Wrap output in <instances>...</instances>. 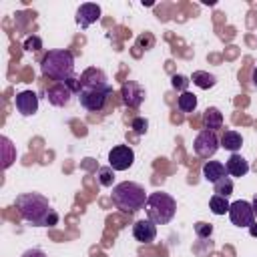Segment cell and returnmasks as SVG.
<instances>
[{
  "mask_svg": "<svg viewBox=\"0 0 257 257\" xmlns=\"http://www.w3.org/2000/svg\"><path fill=\"white\" fill-rule=\"evenodd\" d=\"M133 237L139 241V243H151L155 241L157 237V227L153 221L149 219H139L135 225H133Z\"/></svg>",
  "mask_w": 257,
  "mask_h": 257,
  "instance_id": "13",
  "label": "cell"
},
{
  "mask_svg": "<svg viewBox=\"0 0 257 257\" xmlns=\"http://www.w3.org/2000/svg\"><path fill=\"white\" fill-rule=\"evenodd\" d=\"M14 104L22 116H32L38 110V94L34 90H22L16 94Z\"/></svg>",
  "mask_w": 257,
  "mask_h": 257,
  "instance_id": "10",
  "label": "cell"
},
{
  "mask_svg": "<svg viewBox=\"0 0 257 257\" xmlns=\"http://www.w3.org/2000/svg\"><path fill=\"white\" fill-rule=\"evenodd\" d=\"M251 80H253V84L257 86V66L253 68V76H251Z\"/></svg>",
  "mask_w": 257,
  "mask_h": 257,
  "instance_id": "31",
  "label": "cell"
},
{
  "mask_svg": "<svg viewBox=\"0 0 257 257\" xmlns=\"http://www.w3.org/2000/svg\"><path fill=\"white\" fill-rule=\"evenodd\" d=\"M131 128H133L137 135H145V133H147V128H149V120H147V118H143V116H137V118H133Z\"/></svg>",
  "mask_w": 257,
  "mask_h": 257,
  "instance_id": "27",
  "label": "cell"
},
{
  "mask_svg": "<svg viewBox=\"0 0 257 257\" xmlns=\"http://www.w3.org/2000/svg\"><path fill=\"white\" fill-rule=\"evenodd\" d=\"M225 169H227V175H231V177H245L249 171V163L241 155L231 153V157L225 163Z\"/></svg>",
  "mask_w": 257,
  "mask_h": 257,
  "instance_id": "14",
  "label": "cell"
},
{
  "mask_svg": "<svg viewBox=\"0 0 257 257\" xmlns=\"http://www.w3.org/2000/svg\"><path fill=\"white\" fill-rule=\"evenodd\" d=\"M40 70L44 76L56 82H66L74 76V56L70 50H64V48L48 50L40 60Z\"/></svg>",
  "mask_w": 257,
  "mask_h": 257,
  "instance_id": "3",
  "label": "cell"
},
{
  "mask_svg": "<svg viewBox=\"0 0 257 257\" xmlns=\"http://www.w3.org/2000/svg\"><path fill=\"white\" fill-rule=\"evenodd\" d=\"M80 88H78V100L80 106L86 108L88 112H98L104 108L106 98L112 92V86L108 84V78L102 70L98 68H86L80 78Z\"/></svg>",
  "mask_w": 257,
  "mask_h": 257,
  "instance_id": "1",
  "label": "cell"
},
{
  "mask_svg": "<svg viewBox=\"0 0 257 257\" xmlns=\"http://www.w3.org/2000/svg\"><path fill=\"white\" fill-rule=\"evenodd\" d=\"M251 207H253V215H255V219H257V195L253 197V201H251Z\"/></svg>",
  "mask_w": 257,
  "mask_h": 257,
  "instance_id": "29",
  "label": "cell"
},
{
  "mask_svg": "<svg viewBox=\"0 0 257 257\" xmlns=\"http://www.w3.org/2000/svg\"><path fill=\"white\" fill-rule=\"evenodd\" d=\"M201 122H203V128H207V131H213V133H215L217 128H221V126H223V114H221V110H219V108L209 106V108L203 112Z\"/></svg>",
  "mask_w": 257,
  "mask_h": 257,
  "instance_id": "16",
  "label": "cell"
},
{
  "mask_svg": "<svg viewBox=\"0 0 257 257\" xmlns=\"http://www.w3.org/2000/svg\"><path fill=\"white\" fill-rule=\"evenodd\" d=\"M22 257H46V253L40 251V249H28V251L22 253Z\"/></svg>",
  "mask_w": 257,
  "mask_h": 257,
  "instance_id": "28",
  "label": "cell"
},
{
  "mask_svg": "<svg viewBox=\"0 0 257 257\" xmlns=\"http://www.w3.org/2000/svg\"><path fill=\"white\" fill-rule=\"evenodd\" d=\"M213 193L219 195V197H229L233 193V181H231V177H223L217 183H213Z\"/></svg>",
  "mask_w": 257,
  "mask_h": 257,
  "instance_id": "22",
  "label": "cell"
},
{
  "mask_svg": "<svg viewBox=\"0 0 257 257\" xmlns=\"http://www.w3.org/2000/svg\"><path fill=\"white\" fill-rule=\"evenodd\" d=\"M191 80H193V84H195V86H199V88H203V90H207V88L215 86V82H217V78H215L213 74L205 72V70H195V72H193V76H191Z\"/></svg>",
  "mask_w": 257,
  "mask_h": 257,
  "instance_id": "18",
  "label": "cell"
},
{
  "mask_svg": "<svg viewBox=\"0 0 257 257\" xmlns=\"http://www.w3.org/2000/svg\"><path fill=\"white\" fill-rule=\"evenodd\" d=\"M145 211H147V219L153 221L155 225H167L177 213V201L169 193L155 191V193H149Z\"/></svg>",
  "mask_w": 257,
  "mask_h": 257,
  "instance_id": "5",
  "label": "cell"
},
{
  "mask_svg": "<svg viewBox=\"0 0 257 257\" xmlns=\"http://www.w3.org/2000/svg\"><path fill=\"white\" fill-rule=\"evenodd\" d=\"M219 143H221L223 149H227V151H231V153H237V151L241 149V145H243V137H241L237 131L227 128V131L221 135Z\"/></svg>",
  "mask_w": 257,
  "mask_h": 257,
  "instance_id": "17",
  "label": "cell"
},
{
  "mask_svg": "<svg viewBox=\"0 0 257 257\" xmlns=\"http://www.w3.org/2000/svg\"><path fill=\"white\" fill-rule=\"evenodd\" d=\"M209 207H211V211H213L215 215H225V213H229L231 203L227 201V197L213 195V197H211V201H209Z\"/></svg>",
  "mask_w": 257,
  "mask_h": 257,
  "instance_id": "20",
  "label": "cell"
},
{
  "mask_svg": "<svg viewBox=\"0 0 257 257\" xmlns=\"http://www.w3.org/2000/svg\"><path fill=\"white\" fill-rule=\"evenodd\" d=\"M171 84H173V88H175V90L187 92V88H189V84H191V78H187L185 74H173Z\"/></svg>",
  "mask_w": 257,
  "mask_h": 257,
  "instance_id": "24",
  "label": "cell"
},
{
  "mask_svg": "<svg viewBox=\"0 0 257 257\" xmlns=\"http://www.w3.org/2000/svg\"><path fill=\"white\" fill-rule=\"evenodd\" d=\"M40 48H42V40H40V36H36V34L28 36V38L24 40V50L36 52V50H40Z\"/></svg>",
  "mask_w": 257,
  "mask_h": 257,
  "instance_id": "26",
  "label": "cell"
},
{
  "mask_svg": "<svg viewBox=\"0 0 257 257\" xmlns=\"http://www.w3.org/2000/svg\"><path fill=\"white\" fill-rule=\"evenodd\" d=\"M177 106H179V110H183V112H193L195 108H197V96L193 94V92H181V96H179V100H177Z\"/></svg>",
  "mask_w": 257,
  "mask_h": 257,
  "instance_id": "19",
  "label": "cell"
},
{
  "mask_svg": "<svg viewBox=\"0 0 257 257\" xmlns=\"http://www.w3.org/2000/svg\"><path fill=\"white\" fill-rule=\"evenodd\" d=\"M20 217L36 227H48L58 223L56 211L50 207L48 199L40 193H22L14 201Z\"/></svg>",
  "mask_w": 257,
  "mask_h": 257,
  "instance_id": "2",
  "label": "cell"
},
{
  "mask_svg": "<svg viewBox=\"0 0 257 257\" xmlns=\"http://www.w3.org/2000/svg\"><path fill=\"white\" fill-rule=\"evenodd\" d=\"M98 181L102 187H112V181H114V169L112 167H100L98 173H96Z\"/></svg>",
  "mask_w": 257,
  "mask_h": 257,
  "instance_id": "23",
  "label": "cell"
},
{
  "mask_svg": "<svg viewBox=\"0 0 257 257\" xmlns=\"http://www.w3.org/2000/svg\"><path fill=\"white\" fill-rule=\"evenodd\" d=\"M195 233H197V237L207 239L213 233V225L211 223H205V221H199V223H195Z\"/></svg>",
  "mask_w": 257,
  "mask_h": 257,
  "instance_id": "25",
  "label": "cell"
},
{
  "mask_svg": "<svg viewBox=\"0 0 257 257\" xmlns=\"http://www.w3.org/2000/svg\"><path fill=\"white\" fill-rule=\"evenodd\" d=\"M0 143H2V167L4 169H8L10 165H12V161H14V155H16V151H14V147H12V143H10V139H6V137H2L0 139Z\"/></svg>",
  "mask_w": 257,
  "mask_h": 257,
  "instance_id": "21",
  "label": "cell"
},
{
  "mask_svg": "<svg viewBox=\"0 0 257 257\" xmlns=\"http://www.w3.org/2000/svg\"><path fill=\"white\" fill-rule=\"evenodd\" d=\"M46 98L52 106H66L72 98V90L66 82H56L54 86L46 88Z\"/></svg>",
  "mask_w": 257,
  "mask_h": 257,
  "instance_id": "12",
  "label": "cell"
},
{
  "mask_svg": "<svg viewBox=\"0 0 257 257\" xmlns=\"http://www.w3.org/2000/svg\"><path fill=\"white\" fill-rule=\"evenodd\" d=\"M219 147H221V143H219L217 135H215L213 131H207V128H203V131L195 137V143H193V149H195L197 157H201V159L213 157Z\"/></svg>",
  "mask_w": 257,
  "mask_h": 257,
  "instance_id": "6",
  "label": "cell"
},
{
  "mask_svg": "<svg viewBox=\"0 0 257 257\" xmlns=\"http://www.w3.org/2000/svg\"><path fill=\"white\" fill-rule=\"evenodd\" d=\"M249 233H251V237H257V223H253V225L249 227Z\"/></svg>",
  "mask_w": 257,
  "mask_h": 257,
  "instance_id": "30",
  "label": "cell"
},
{
  "mask_svg": "<svg viewBox=\"0 0 257 257\" xmlns=\"http://www.w3.org/2000/svg\"><path fill=\"white\" fill-rule=\"evenodd\" d=\"M120 96H122V102H124L126 106L137 108V106H141L143 100H145V88H143L139 82H135V80H126V82L122 84V88H120Z\"/></svg>",
  "mask_w": 257,
  "mask_h": 257,
  "instance_id": "9",
  "label": "cell"
},
{
  "mask_svg": "<svg viewBox=\"0 0 257 257\" xmlns=\"http://www.w3.org/2000/svg\"><path fill=\"white\" fill-rule=\"evenodd\" d=\"M98 20H100V6L98 4L86 2V4L78 6V10H76V24L80 28H88L90 24H94Z\"/></svg>",
  "mask_w": 257,
  "mask_h": 257,
  "instance_id": "11",
  "label": "cell"
},
{
  "mask_svg": "<svg viewBox=\"0 0 257 257\" xmlns=\"http://www.w3.org/2000/svg\"><path fill=\"white\" fill-rule=\"evenodd\" d=\"M135 163V153L128 145H116L108 153V167L114 171H126Z\"/></svg>",
  "mask_w": 257,
  "mask_h": 257,
  "instance_id": "8",
  "label": "cell"
},
{
  "mask_svg": "<svg viewBox=\"0 0 257 257\" xmlns=\"http://www.w3.org/2000/svg\"><path fill=\"white\" fill-rule=\"evenodd\" d=\"M229 219L237 227H251L255 223V215H253L251 203H247L243 199L231 203V207H229Z\"/></svg>",
  "mask_w": 257,
  "mask_h": 257,
  "instance_id": "7",
  "label": "cell"
},
{
  "mask_svg": "<svg viewBox=\"0 0 257 257\" xmlns=\"http://www.w3.org/2000/svg\"><path fill=\"white\" fill-rule=\"evenodd\" d=\"M147 191L143 185L133 183V181H122L118 185L112 187L110 199L114 203L116 209H120L122 213H137L139 209L145 207L147 203Z\"/></svg>",
  "mask_w": 257,
  "mask_h": 257,
  "instance_id": "4",
  "label": "cell"
},
{
  "mask_svg": "<svg viewBox=\"0 0 257 257\" xmlns=\"http://www.w3.org/2000/svg\"><path fill=\"white\" fill-rule=\"evenodd\" d=\"M203 177H205L209 183H217L219 179L227 177V169H225V165L219 163V161H207V163L203 165Z\"/></svg>",
  "mask_w": 257,
  "mask_h": 257,
  "instance_id": "15",
  "label": "cell"
}]
</instances>
